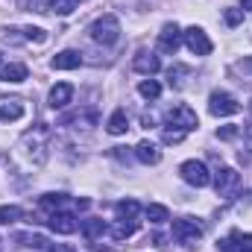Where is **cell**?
<instances>
[{
    "label": "cell",
    "mask_w": 252,
    "mask_h": 252,
    "mask_svg": "<svg viewBox=\"0 0 252 252\" xmlns=\"http://www.w3.org/2000/svg\"><path fill=\"white\" fill-rule=\"evenodd\" d=\"M50 252H76V250L67 247V244H50Z\"/></svg>",
    "instance_id": "34"
},
{
    "label": "cell",
    "mask_w": 252,
    "mask_h": 252,
    "mask_svg": "<svg viewBox=\"0 0 252 252\" xmlns=\"http://www.w3.org/2000/svg\"><path fill=\"white\" fill-rule=\"evenodd\" d=\"M24 35H27L30 41H38V44H44V41H47V32H44V30H38V27H27V30H24Z\"/></svg>",
    "instance_id": "31"
},
{
    "label": "cell",
    "mask_w": 252,
    "mask_h": 252,
    "mask_svg": "<svg viewBox=\"0 0 252 252\" xmlns=\"http://www.w3.org/2000/svg\"><path fill=\"white\" fill-rule=\"evenodd\" d=\"M235 73H238V76H244L247 82H252V56H250V59H244V62L235 64ZM244 79H241V82H244Z\"/></svg>",
    "instance_id": "29"
},
{
    "label": "cell",
    "mask_w": 252,
    "mask_h": 252,
    "mask_svg": "<svg viewBox=\"0 0 252 252\" xmlns=\"http://www.w3.org/2000/svg\"><path fill=\"white\" fill-rule=\"evenodd\" d=\"M0 79L3 82H24L27 79V64H21V62L3 64L0 67Z\"/></svg>",
    "instance_id": "17"
},
{
    "label": "cell",
    "mask_w": 252,
    "mask_h": 252,
    "mask_svg": "<svg viewBox=\"0 0 252 252\" xmlns=\"http://www.w3.org/2000/svg\"><path fill=\"white\" fill-rule=\"evenodd\" d=\"M173 238H176L182 247L193 250V247L202 241V226H199L193 217H179V220H173Z\"/></svg>",
    "instance_id": "3"
},
{
    "label": "cell",
    "mask_w": 252,
    "mask_h": 252,
    "mask_svg": "<svg viewBox=\"0 0 252 252\" xmlns=\"http://www.w3.org/2000/svg\"><path fill=\"white\" fill-rule=\"evenodd\" d=\"M132 67H135L138 73H144V76H153V73H158L161 62H158V56H156V53H147V50H141V53L135 56Z\"/></svg>",
    "instance_id": "12"
},
{
    "label": "cell",
    "mask_w": 252,
    "mask_h": 252,
    "mask_svg": "<svg viewBox=\"0 0 252 252\" xmlns=\"http://www.w3.org/2000/svg\"><path fill=\"white\" fill-rule=\"evenodd\" d=\"M135 232H138V220H121V223L112 229V238L121 244V241H126V238H129V235H135Z\"/></svg>",
    "instance_id": "22"
},
{
    "label": "cell",
    "mask_w": 252,
    "mask_h": 252,
    "mask_svg": "<svg viewBox=\"0 0 252 252\" xmlns=\"http://www.w3.org/2000/svg\"><path fill=\"white\" fill-rule=\"evenodd\" d=\"M235 247H238V252H252V235H232V238L220 241L223 252H232Z\"/></svg>",
    "instance_id": "16"
},
{
    "label": "cell",
    "mask_w": 252,
    "mask_h": 252,
    "mask_svg": "<svg viewBox=\"0 0 252 252\" xmlns=\"http://www.w3.org/2000/svg\"><path fill=\"white\" fill-rule=\"evenodd\" d=\"M53 70H76L79 64H82V56L76 53V50H62V53H56L53 56Z\"/></svg>",
    "instance_id": "13"
},
{
    "label": "cell",
    "mask_w": 252,
    "mask_h": 252,
    "mask_svg": "<svg viewBox=\"0 0 252 252\" xmlns=\"http://www.w3.org/2000/svg\"><path fill=\"white\" fill-rule=\"evenodd\" d=\"M226 24L229 27H238V24H244V9H226Z\"/></svg>",
    "instance_id": "30"
},
{
    "label": "cell",
    "mask_w": 252,
    "mask_h": 252,
    "mask_svg": "<svg viewBox=\"0 0 252 252\" xmlns=\"http://www.w3.org/2000/svg\"><path fill=\"white\" fill-rule=\"evenodd\" d=\"M241 9H252V0H241Z\"/></svg>",
    "instance_id": "35"
},
{
    "label": "cell",
    "mask_w": 252,
    "mask_h": 252,
    "mask_svg": "<svg viewBox=\"0 0 252 252\" xmlns=\"http://www.w3.org/2000/svg\"><path fill=\"white\" fill-rule=\"evenodd\" d=\"M64 202H67L64 193H44V196H41V208H44V211H59Z\"/></svg>",
    "instance_id": "24"
},
{
    "label": "cell",
    "mask_w": 252,
    "mask_h": 252,
    "mask_svg": "<svg viewBox=\"0 0 252 252\" xmlns=\"http://www.w3.org/2000/svg\"><path fill=\"white\" fill-rule=\"evenodd\" d=\"M115 211H118V217H121V220H135V217H138V211H141V205H138L135 199H121V202L115 205Z\"/></svg>",
    "instance_id": "21"
},
{
    "label": "cell",
    "mask_w": 252,
    "mask_h": 252,
    "mask_svg": "<svg viewBox=\"0 0 252 252\" xmlns=\"http://www.w3.org/2000/svg\"><path fill=\"white\" fill-rule=\"evenodd\" d=\"M0 64H3V56H0Z\"/></svg>",
    "instance_id": "37"
},
{
    "label": "cell",
    "mask_w": 252,
    "mask_h": 252,
    "mask_svg": "<svg viewBox=\"0 0 252 252\" xmlns=\"http://www.w3.org/2000/svg\"><path fill=\"white\" fill-rule=\"evenodd\" d=\"M24 112H27V106H24V100H21V97L0 100V121H3V124H15V121H21V118H24Z\"/></svg>",
    "instance_id": "11"
},
{
    "label": "cell",
    "mask_w": 252,
    "mask_h": 252,
    "mask_svg": "<svg viewBox=\"0 0 252 252\" xmlns=\"http://www.w3.org/2000/svg\"><path fill=\"white\" fill-rule=\"evenodd\" d=\"M44 129H35L30 135H24V141L18 144V158H24L27 164L32 167H41L44 158H47V150H44Z\"/></svg>",
    "instance_id": "1"
},
{
    "label": "cell",
    "mask_w": 252,
    "mask_h": 252,
    "mask_svg": "<svg viewBox=\"0 0 252 252\" xmlns=\"http://www.w3.org/2000/svg\"><path fill=\"white\" fill-rule=\"evenodd\" d=\"M182 44V30L176 24H164L161 32H158V50L161 53H176Z\"/></svg>",
    "instance_id": "10"
},
{
    "label": "cell",
    "mask_w": 252,
    "mask_h": 252,
    "mask_svg": "<svg viewBox=\"0 0 252 252\" xmlns=\"http://www.w3.org/2000/svg\"><path fill=\"white\" fill-rule=\"evenodd\" d=\"M76 6H79V0H53V9H56V15H70Z\"/></svg>",
    "instance_id": "27"
},
{
    "label": "cell",
    "mask_w": 252,
    "mask_h": 252,
    "mask_svg": "<svg viewBox=\"0 0 252 252\" xmlns=\"http://www.w3.org/2000/svg\"><path fill=\"white\" fill-rule=\"evenodd\" d=\"M238 132H241V129H238L235 124L220 126V129H217V138H223V141H232V138H238Z\"/></svg>",
    "instance_id": "32"
},
{
    "label": "cell",
    "mask_w": 252,
    "mask_h": 252,
    "mask_svg": "<svg viewBox=\"0 0 252 252\" xmlns=\"http://www.w3.org/2000/svg\"><path fill=\"white\" fill-rule=\"evenodd\" d=\"M238 188H241V173H238L235 167H220L217 176H214V190H217V196L232 199V196L238 193Z\"/></svg>",
    "instance_id": "5"
},
{
    "label": "cell",
    "mask_w": 252,
    "mask_h": 252,
    "mask_svg": "<svg viewBox=\"0 0 252 252\" xmlns=\"http://www.w3.org/2000/svg\"><path fill=\"white\" fill-rule=\"evenodd\" d=\"M18 9L21 12H38V15H44V12L53 9V0H18Z\"/></svg>",
    "instance_id": "20"
},
{
    "label": "cell",
    "mask_w": 252,
    "mask_h": 252,
    "mask_svg": "<svg viewBox=\"0 0 252 252\" xmlns=\"http://www.w3.org/2000/svg\"><path fill=\"white\" fill-rule=\"evenodd\" d=\"M79 229H82V235H85L88 241H94L97 235H103V232H106V223H103L100 217H88V220H82V223H79Z\"/></svg>",
    "instance_id": "19"
},
{
    "label": "cell",
    "mask_w": 252,
    "mask_h": 252,
    "mask_svg": "<svg viewBox=\"0 0 252 252\" xmlns=\"http://www.w3.org/2000/svg\"><path fill=\"white\" fill-rule=\"evenodd\" d=\"M70 97H73V85L70 82L53 85V91H50V109H64L70 103Z\"/></svg>",
    "instance_id": "15"
},
{
    "label": "cell",
    "mask_w": 252,
    "mask_h": 252,
    "mask_svg": "<svg viewBox=\"0 0 252 252\" xmlns=\"http://www.w3.org/2000/svg\"><path fill=\"white\" fill-rule=\"evenodd\" d=\"M106 129H109V135H126V129H129V118H126L124 109H118V112L109 118Z\"/></svg>",
    "instance_id": "18"
},
{
    "label": "cell",
    "mask_w": 252,
    "mask_h": 252,
    "mask_svg": "<svg viewBox=\"0 0 252 252\" xmlns=\"http://www.w3.org/2000/svg\"><path fill=\"white\" fill-rule=\"evenodd\" d=\"M15 220H21V208H18V205H0V223L9 226V223H15Z\"/></svg>",
    "instance_id": "26"
},
{
    "label": "cell",
    "mask_w": 252,
    "mask_h": 252,
    "mask_svg": "<svg viewBox=\"0 0 252 252\" xmlns=\"http://www.w3.org/2000/svg\"><path fill=\"white\" fill-rule=\"evenodd\" d=\"M179 176L193 185V188H205L208 182H211V173H208V167H205V161H196V158H190L185 161L182 167H179Z\"/></svg>",
    "instance_id": "6"
},
{
    "label": "cell",
    "mask_w": 252,
    "mask_h": 252,
    "mask_svg": "<svg viewBox=\"0 0 252 252\" xmlns=\"http://www.w3.org/2000/svg\"><path fill=\"white\" fill-rule=\"evenodd\" d=\"M138 94H141L144 100H158V97H161V85H158L156 79H144V82L138 85Z\"/></svg>",
    "instance_id": "23"
},
{
    "label": "cell",
    "mask_w": 252,
    "mask_h": 252,
    "mask_svg": "<svg viewBox=\"0 0 252 252\" xmlns=\"http://www.w3.org/2000/svg\"><path fill=\"white\" fill-rule=\"evenodd\" d=\"M167 126H176V129H182V132H190V129H196L199 121H196V112L185 106V103H176L170 112H167Z\"/></svg>",
    "instance_id": "7"
},
{
    "label": "cell",
    "mask_w": 252,
    "mask_h": 252,
    "mask_svg": "<svg viewBox=\"0 0 252 252\" xmlns=\"http://www.w3.org/2000/svg\"><path fill=\"white\" fill-rule=\"evenodd\" d=\"M135 156H138L141 164H158V161H161V150H158L153 141H141V144L135 147Z\"/></svg>",
    "instance_id": "14"
},
{
    "label": "cell",
    "mask_w": 252,
    "mask_h": 252,
    "mask_svg": "<svg viewBox=\"0 0 252 252\" xmlns=\"http://www.w3.org/2000/svg\"><path fill=\"white\" fill-rule=\"evenodd\" d=\"M208 112L214 118H229V115H238L241 112V103L229 94V91H211L208 97Z\"/></svg>",
    "instance_id": "4"
},
{
    "label": "cell",
    "mask_w": 252,
    "mask_h": 252,
    "mask_svg": "<svg viewBox=\"0 0 252 252\" xmlns=\"http://www.w3.org/2000/svg\"><path fill=\"white\" fill-rule=\"evenodd\" d=\"M250 115H252V103H250Z\"/></svg>",
    "instance_id": "36"
},
{
    "label": "cell",
    "mask_w": 252,
    "mask_h": 252,
    "mask_svg": "<svg viewBox=\"0 0 252 252\" xmlns=\"http://www.w3.org/2000/svg\"><path fill=\"white\" fill-rule=\"evenodd\" d=\"M185 135H188V132H182V129H164L161 141H164V144H182V141H185Z\"/></svg>",
    "instance_id": "28"
},
{
    "label": "cell",
    "mask_w": 252,
    "mask_h": 252,
    "mask_svg": "<svg viewBox=\"0 0 252 252\" xmlns=\"http://www.w3.org/2000/svg\"><path fill=\"white\" fill-rule=\"evenodd\" d=\"M88 32H91V38H94L97 44L112 47V44H118V38H121V21H118L115 15H103V18H97V21L88 27Z\"/></svg>",
    "instance_id": "2"
},
{
    "label": "cell",
    "mask_w": 252,
    "mask_h": 252,
    "mask_svg": "<svg viewBox=\"0 0 252 252\" xmlns=\"http://www.w3.org/2000/svg\"><path fill=\"white\" fill-rule=\"evenodd\" d=\"M24 241H27V247H32V250H44V247H47V241H44L41 235H27Z\"/></svg>",
    "instance_id": "33"
},
{
    "label": "cell",
    "mask_w": 252,
    "mask_h": 252,
    "mask_svg": "<svg viewBox=\"0 0 252 252\" xmlns=\"http://www.w3.org/2000/svg\"><path fill=\"white\" fill-rule=\"evenodd\" d=\"M47 226H50L56 235H73V232L79 229V220H76L70 211H53V214L47 217Z\"/></svg>",
    "instance_id": "9"
},
{
    "label": "cell",
    "mask_w": 252,
    "mask_h": 252,
    "mask_svg": "<svg viewBox=\"0 0 252 252\" xmlns=\"http://www.w3.org/2000/svg\"><path fill=\"white\" fill-rule=\"evenodd\" d=\"M147 217H150V223H167L170 220V211L164 208V205H147Z\"/></svg>",
    "instance_id": "25"
},
{
    "label": "cell",
    "mask_w": 252,
    "mask_h": 252,
    "mask_svg": "<svg viewBox=\"0 0 252 252\" xmlns=\"http://www.w3.org/2000/svg\"><path fill=\"white\" fill-rule=\"evenodd\" d=\"M182 35H185V44H188V50L193 53V56H208V53H211V47H214L202 27H188Z\"/></svg>",
    "instance_id": "8"
}]
</instances>
